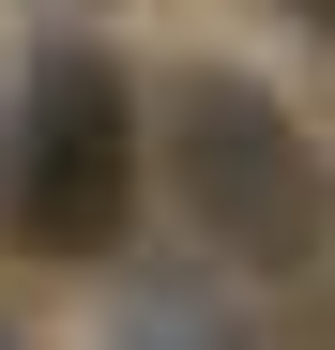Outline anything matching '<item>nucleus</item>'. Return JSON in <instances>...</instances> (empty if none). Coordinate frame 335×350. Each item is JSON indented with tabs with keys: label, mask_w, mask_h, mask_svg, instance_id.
<instances>
[{
	"label": "nucleus",
	"mask_w": 335,
	"mask_h": 350,
	"mask_svg": "<svg viewBox=\"0 0 335 350\" xmlns=\"http://www.w3.org/2000/svg\"><path fill=\"white\" fill-rule=\"evenodd\" d=\"M168 183H183L198 244L244 259V274H305L335 244V167H320V137L259 77H213L198 62L183 92H168Z\"/></svg>",
	"instance_id": "1"
},
{
	"label": "nucleus",
	"mask_w": 335,
	"mask_h": 350,
	"mask_svg": "<svg viewBox=\"0 0 335 350\" xmlns=\"http://www.w3.org/2000/svg\"><path fill=\"white\" fill-rule=\"evenodd\" d=\"M137 213V107L107 46H46L16 92V244L31 259H107Z\"/></svg>",
	"instance_id": "2"
},
{
	"label": "nucleus",
	"mask_w": 335,
	"mask_h": 350,
	"mask_svg": "<svg viewBox=\"0 0 335 350\" xmlns=\"http://www.w3.org/2000/svg\"><path fill=\"white\" fill-rule=\"evenodd\" d=\"M320 16H335V0H320Z\"/></svg>",
	"instance_id": "3"
},
{
	"label": "nucleus",
	"mask_w": 335,
	"mask_h": 350,
	"mask_svg": "<svg viewBox=\"0 0 335 350\" xmlns=\"http://www.w3.org/2000/svg\"><path fill=\"white\" fill-rule=\"evenodd\" d=\"M0 350H16V335H0Z\"/></svg>",
	"instance_id": "4"
}]
</instances>
